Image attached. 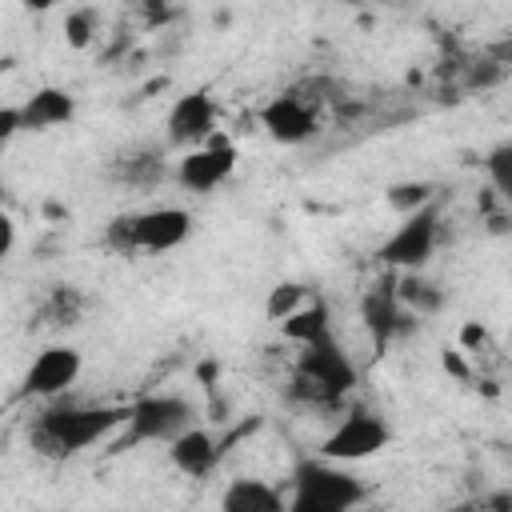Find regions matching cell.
I'll list each match as a JSON object with an SVG mask.
<instances>
[{
	"mask_svg": "<svg viewBox=\"0 0 512 512\" xmlns=\"http://www.w3.org/2000/svg\"><path fill=\"white\" fill-rule=\"evenodd\" d=\"M140 8H144V24L148 28H164L172 20V4L168 0H140Z\"/></svg>",
	"mask_w": 512,
	"mask_h": 512,
	"instance_id": "cell-27",
	"label": "cell"
},
{
	"mask_svg": "<svg viewBox=\"0 0 512 512\" xmlns=\"http://www.w3.org/2000/svg\"><path fill=\"white\" fill-rule=\"evenodd\" d=\"M132 216H136V212H120V216H112V220H108V228H104V244H108L116 256H132V252H136Z\"/></svg>",
	"mask_w": 512,
	"mask_h": 512,
	"instance_id": "cell-23",
	"label": "cell"
},
{
	"mask_svg": "<svg viewBox=\"0 0 512 512\" xmlns=\"http://www.w3.org/2000/svg\"><path fill=\"white\" fill-rule=\"evenodd\" d=\"M128 420V404H48L32 428L28 440L40 456L48 460H68L76 452H84L88 444L104 440L112 428H120Z\"/></svg>",
	"mask_w": 512,
	"mask_h": 512,
	"instance_id": "cell-1",
	"label": "cell"
},
{
	"mask_svg": "<svg viewBox=\"0 0 512 512\" xmlns=\"http://www.w3.org/2000/svg\"><path fill=\"white\" fill-rule=\"evenodd\" d=\"M116 176L136 188H152L164 180V152L160 148H132L116 160Z\"/></svg>",
	"mask_w": 512,
	"mask_h": 512,
	"instance_id": "cell-18",
	"label": "cell"
},
{
	"mask_svg": "<svg viewBox=\"0 0 512 512\" xmlns=\"http://www.w3.org/2000/svg\"><path fill=\"white\" fill-rule=\"evenodd\" d=\"M196 376H200V384H204V388H216L220 364H216V360H200V364H196Z\"/></svg>",
	"mask_w": 512,
	"mask_h": 512,
	"instance_id": "cell-30",
	"label": "cell"
},
{
	"mask_svg": "<svg viewBox=\"0 0 512 512\" xmlns=\"http://www.w3.org/2000/svg\"><path fill=\"white\" fill-rule=\"evenodd\" d=\"M12 248H16V220L8 212H0V264L12 256Z\"/></svg>",
	"mask_w": 512,
	"mask_h": 512,
	"instance_id": "cell-28",
	"label": "cell"
},
{
	"mask_svg": "<svg viewBox=\"0 0 512 512\" xmlns=\"http://www.w3.org/2000/svg\"><path fill=\"white\" fill-rule=\"evenodd\" d=\"M384 200H388L392 212L408 216V212H416V208H424V204L436 200V184H428V180H400V184H392L384 192Z\"/></svg>",
	"mask_w": 512,
	"mask_h": 512,
	"instance_id": "cell-19",
	"label": "cell"
},
{
	"mask_svg": "<svg viewBox=\"0 0 512 512\" xmlns=\"http://www.w3.org/2000/svg\"><path fill=\"white\" fill-rule=\"evenodd\" d=\"M296 372L308 376L320 392H328L336 404L356 388V364L344 356V348L336 344V336H320L312 344H300V360H296Z\"/></svg>",
	"mask_w": 512,
	"mask_h": 512,
	"instance_id": "cell-6",
	"label": "cell"
},
{
	"mask_svg": "<svg viewBox=\"0 0 512 512\" xmlns=\"http://www.w3.org/2000/svg\"><path fill=\"white\" fill-rule=\"evenodd\" d=\"M76 116V100L68 88L44 84L36 88L24 104H20V132H44V128H60Z\"/></svg>",
	"mask_w": 512,
	"mask_h": 512,
	"instance_id": "cell-14",
	"label": "cell"
},
{
	"mask_svg": "<svg viewBox=\"0 0 512 512\" xmlns=\"http://www.w3.org/2000/svg\"><path fill=\"white\" fill-rule=\"evenodd\" d=\"M192 424V404L184 396H140L128 404V420H124V440L116 448H132V444H168L172 436H180Z\"/></svg>",
	"mask_w": 512,
	"mask_h": 512,
	"instance_id": "cell-3",
	"label": "cell"
},
{
	"mask_svg": "<svg viewBox=\"0 0 512 512\" xmlns=\"http://www.w3.org/2000/svg\"><path fill=\"white\" fill-rule=\"evenodd\" d=\"M260 124H264V132H268L276 144H304V140H312L316 128H320L316 108H312L304 96H296V92L272 96V100L260 108Z\"/></svg>",
	"mask_w": 512,
	"mask_h": 512,
	"instance_id": "cell-9",
	"label": "cell"
},
{
	"mask_svg": "<svg viewBox=\"0 0 512 512\" xmlns=\"http://www.w3.org/2000/svg\"><path fill=\"white\" fill-rule=\"evenodd\" d=\"M484 168H488L492 192H496L500 200H512V144H508V140H500V144L488 152Z\"/></svg>",
	"mask_w": 512,
	"mask_h": 512,
	"instance_id": "cell-22",
	"label": "cell"
},
{
	"mask_svg": "<svg viewBox=\"0 0 512 512\" xmlns=\"http://www.w3.org/2000/svg\"><path fill=\"white\" fill-rule=\"evenodd\" d=\"M436 240H440V208H436V200H432V204H424V208H416V212H408V216L400 220V228L380 244L376 260H380L384 268L412 272V268H424V264L432 260Z\"/></svg>",
	"mask_w": 512,
	"mask_h": 512,
	"instance_id": "cell-4",
	"label": "cell"
},
{
	"mask_svg": "<svg viewBox=\"0 0 512 512\" xmlns=\"http://www.w3.org/2000/svg\"><path fill=\"white\" fill-rule=\"evenodd\" d=\"M280 332L292 344H312V340L328 336L332 332V308H328V300H304L296 312H288L280 320Z\"/></svg>",
	"mask_w": 512,
	"mask_h": 512,
	"instance_id": "cell-16",
	"label": "cell"
},
{
	"mask_svg": "<svg viewBox=\"0 0 512 512\" xmlns=\"http://www.w3.org/2000/svg\"><path fill=\"white\" fill-rule=\"evenodd\" d=\"M236 172V144L216 128L204 144H196V148H188L184 156H180V164H176V180H180V188L184 192H212V188H220L228 176Z\"/></svg>",
	"mask_w": 512,
	"mask_h": 512,
	"instance_id": "cell-5",
	"label": "cell"
},
{
	"mask_svg": "<svg viewBox=\"0 0 512 512\" xmlns=\"http://www.w3.org/2000/svg\"><path fill=\"white\" fill-rule=\"evenodd\" d=\"M168 456H172V464H176L184 476L204 480V476H212L216 464L224 460V448H220V440H216L208 428L188 424L180 436L168 440Z\"/></svg>",
	"mask_w": 512,
	"mask_h": 512,
	"instance_id": "cell-13",
	"label": "cell"
},
{
	"mask_svg": "<svg viewBox=\"0 0 512 512\" xmlns=\"http://www.w3.org/2000/svg\"><path fill=\"white\" fill-rule=\"evenodd\" d=\"M80 308H84V296H80L72 284L56 288L52 300H48V316H52L56 324H76V320H80Z\"/></svg>",
	"mask_w": 512,
	"mask_h": 512,
	"instance_id": "cell-24",
	"label": "cell"
},
{
	"mask_svg": "<svg viewBox=\"0 0 512 512\" xmlns=\"http://www.w3.org/2000/svg\"><path fill=\"white\" fill-rule=\"evenodd\" d=\"M360 316H364V328H368V336H372V344H376V352H384L396 336H404V332H412V312L396 300V292H392V280L388 284H376L372 292H364V304H360Z\"/></svg>",
	"mask_w": 512,
	"mask_h": 512,
	"instance_id": "cell-11",
	"label": "cell"
},
{
	"mask_svg": "<svg viewBox=\"0 0 512 512\" xmlns=\"http://www.w3.org/2000/svg\"><path fill=\"white\" fill-rule=\"evenodd\" d=\"M220 508H228V512H284V496L268 480L240 476V480H232L224 488Z\"/></svg>",
	"mask_w": 512,
	"mask_h": 512,
	"instance_id": "cell-15",
	"label": "cell"
},
{
	"mask_svg": "<svg viewBox=\"0 0 512 512\" xmlns=\"http://www.w3.org/2000/svg\"><path fill=\"white\" fill-rule=\"evenodd\" d=\"M368 500L360 476L340 468L328 456H308L292 468V496H284V512H344Z\"/></svg>",
	"mask_w": 512,
	"mask_h": 512,
	"instance_id": "cell-2",
	"label": "cell"
},
{
	"mask_svg": "<svg viewBox=\"0 0 512 512\" xmlns=\"http://www.w3.org/2000/svg\"><path fill=\"white\" fill-rule=\"evenodd\" d=\"M488 344H492V336H488V328H484L480 320H464V324H460V340H456L460 352L476 356V352H484Z\"/></svg>",
	"mask_w": 512,
	"mask_h": 512,
	"instance_id": "cell-25",
	"label": "cell"
},
{
	"mask_svg": "<svg viewBox=\"0 0 512 512\" xmlns=\"http://www.w3.org/2000/svg\"><path fill=\"white\" fill-rule=\"evenodd\" d=\"M132 232H136V252H172L188 240L192 232V212L176 208V204H160V208H144L132 216Z\"/></svg>",
	"mask_w": 512,
	"mask_h": 512,
	"instance_id": "cell-10",
	"label": "cell"
},
{
	"mask_svg": "<svg viewBox=\"0 0 512 512\" xmlns=\"http://www.w3.org/2000/svg\"><path fill=\"white\" fill-rule=\"evenodd\" d=\"M20 4H24L28 12H48V8H56L60 0H20Z\"/></svg>",
	"mask_w": 512,
	"mask_h": 512,
	"instance_id": "cell-31",
	"label": "cell"
},
{
	"mask_svg": "<svg viewBox=\"0 0 512 512\" xmlns=\"http://www.w3.org/2000/svg\"><path fill=\"white\" fill-rule=\"evenodd\" d=\"M212 132H216V100L204 88H196V92H188V96H180L172 104V112H168V144L196 148Z\"/></svg>",
	"mask_w": 512,
	"mask_h": 512,
	"instance_id": "cell-12",
	"label": "cell"
},
{
	"mask_svg": "<svg viewBox=\"0 0 512 512\" xmlns=\"http://www.w3.org/2000/svg\"><path fill=\"white\" fill-rule=\"evenodd\" d=\"M468 352H460V348H444L440 352V364H444V372L448 376H456V380H472V368H468V360H464Z\"/></svg>",
	"mask_w": 512,
	"mask_h": 512,
	"instance_id": "cell-26",
	"label": "cell"
},
{
	"mask_svg": "<svg viewBox=\"0 0 512 512\" xmlns=\"http://www.w3.org/2000/svg\"><path fill=\"white\" fill-rule=\"evenodd\" d=\"M388 436H392V432H388V424H384L380 416L356 408V412H348V416L324 436L320 456H328V460H336V464H356V460L376 456V452L388 444Z\"/></svg>",
	"mask_w": 512,
	"mask_h": 512,
	"instance_id": "cell-7",
	"label": "cell"
},
{
	"mask_svg": "<svg viewBox=\"0 0 512 512\" xmlns=\"http://www.w3.org/2000/svg\"><path fill=\"white\" fill-rule=\"evenodd\" d=\"M16 132H20V108H0V152L8 148Z\"/></svg>",
	"mask_w": 512,
	"mask_h": 512,
	"instance_id": "cell-29",
	"label": "cell"
},
{
	"mask_svg": "<svg viewBox=\"0 0 512 512\" xmlns=\"http://www.w3.org/2000/svg\"><path fill=\"white\" fill-rule=\"evenodd\" d=\"M80 368H84V360H80V352L72 344H48L28 364V372L20 380V392L24 396H40V400H56L76 384Z\"/></svg>",
	"mask_w": 512,
	"mask_h": 512,
	"instance_id": "cell-8",
	"label": "cell"
},
{
	"mask_svg": "<svg viewBox=\"0 0 512 512\" xmlns=\"http://www.w3.org/2000/svg\"><path fill=\"white\" fill-rule=\"evenodd\" d=\"M392 292H396V300H400L412 316H432V312H440V304H444V292H440L432 280H424L420 268L400 272V276L392 280Z\"/></svg>",
	"mask_w": 512,
	"mask_h": 512,
	"instance_id": "cell-17",
	"label": "cell"
},
{
	"mask_svg": "<svg viewBox=\"0 0 512 512\" xmlns=\"http://www.w3.org/2000/svg\"><path fill=\"white\" fill-rule=\"evenodd\" d=\"M308 300V284H300V280H280V284H272L268 288V300H264V312H268V320H284L288 312H296L300 304Z\"/></svg>",
	"mask_w": 512,
	"mask_h": 512,
	"instance_id": "cell-21",
	"label": "cell"
},
{
	"mask_svg": "<svg viewBox=\"0 0 512 512\" xmlns=\"http://www.w3.org/2000/svg\"><path fill=\"white\" fill-rule=\"evenodd\" d=\"M96 28H100L96 8H92V4H80V8H72V12L64 16V44L76 48V52H84V48H92Z\"/></svg>",
	"mask_w": 512,
	"mask_h": 512,
	"instance_id": "cell-20",
	"label": "cell"
}]
</instances>
